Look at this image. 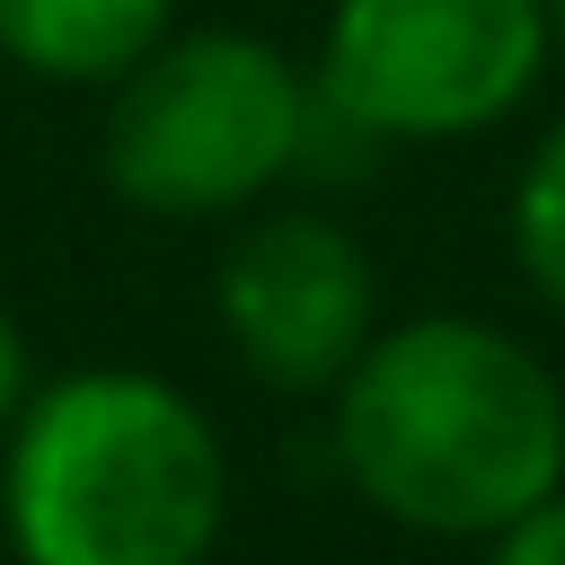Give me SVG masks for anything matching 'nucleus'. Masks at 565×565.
<instances>
[{"mask_svg":"<svg viewBox=\"0 0 565 565\" xmlns=\"http://www.w3.org/2000/svg\"><path fill=\"white\" fill-rule=\"evenodd\" d=\"M327 450L380 521L486 547L565 486V388L477 309L388 318L327 388Z\"/></svg>","mask_w":565,"mask_h":565,"instance_id":"nucleus-1","label":"nucleus"},{"mask_svg":"<svg viewBox=\"0 0 565 565\" xmlns=\"http://www.w3.org/2000/svg\"><path fill=\"white\" fill-rule=\"evenodd\" d=\"M230 530V450L194 388L141 362L35 380L0 433L9 565H212Z\"/></svg>","mask_w":565,"mask_h":565,"instance_id":"nucleus-2","label":"nucleus"},{"mask_svg":"<svg viewBox=\"0 0 565 565\" xmlns=\"http://www.w3.org/2000/svg\"><path fill=\"white\" fill-rule=\"evenodd\" d=\"M318 88L256 26H168V44L106 88L97 177L150 221H238L318 159Z\"/></svg>","mask_w":565,"mask_h":565,"instance_id":"nucleus-3","label":"nucleus"},{"mask_svg":"<svg viewBox=\"0 0 565 565\" xmlns=\"http://www.w3.org/2000/svg\"><path fill=\"white\" fill-rule=\"evenodd\" d=\"M547 62V0H327L309 88L327 132L397 150L512 124Z\"/></svg>","mask_w":565,"mask_h":565,"instance_id":"nucleus-4","label":"nucleus"},{"mask_svg":"<svg viewBox=\"0 0 565 565\" xmlns=\"http://www.w3.org/2000/svg\"><path fill=\"white\" fill-rule=\"evenodd\" d=\"M212 327L265 397L327 406V388L371 353L388 318H380V274L335 212L256 203L212 256Z\"/></svg>","mask_w":565,"mask_h":565,"instance_id":"nucleus-5","label":"nucleus"},{"mask_svg":"<svg viewBox=\"0 0 565 565\" xmlns=\"http://www.w3.org/2000/svg\"><path fill=\"white\" fill-rule=\"evenodd\" d=\"M177 26V0H0V62L44 88H115Z\"/></svg>","mask_w":565,"mask_h":565,"instance_id":"nucleus-6","label":"nucleus"},{"mask_svg":"<svg viewBox=\"0 0 565 565\" xmlns=\"http://www.w3.org/2000/svg\"><path fill=\"white\" fill-rule=\"evenodd\" d=\"M503 238H512V265L521 282L565 318V115L530 141V159L512 168V194H503Z\"/></svg>","mask_w":565,"mask_h":565,"instance_id":"nucleus-7","label":"nucleus"},{"mask_svg":"<svg viewBox=\"0 0 565 565\" xmlns=\"http://www.w3.org/2000/svg\"><path fill=\"white\" fill-rule=\"evenodd\" d=\"M486 565H565V486L539 512H521L512 530H494L486 539Z\"/></svg>","mask_w":565,"mask_h":565,"instance_id":"nucleus-8","label":"nucleus"},{"mask_svg":"<svg viewBox=\"0 0 565 565\" xmlns=\"http://www.w3.org/2000/svg\"><path fill=\"white\" fill-rule=\"evenodd\" d=\"M26 397H35V344H26V327H18L9 300H0V433L26 415Z\"/></svg>","mask_w":565,"mask_h":565,"instance_id":"nucleus-9","label":"nucleus"},{"mask_svg":"<svg viewBox=\"0 0 565 565\" xmlns=\"http://www.w3.org/2000/svg\"><path fill=\"white\" fill-rule=\"evenodd\" d=\"M547 35H556V62H565V0H547Z\"/></svg>","mask_w":565,"mask_h":565,"instance_id":"nucleus-10","label":"nucleus"}]
</instances>
